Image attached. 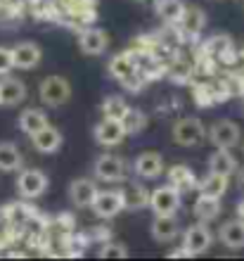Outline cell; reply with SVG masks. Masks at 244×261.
<instances>
[{
    "instance_id": "1",
    "label": "cell",
    "mask_w": 244,
    "mask_h": 261,
    "mask_svg": "<svg viewBox=\"0 0 244 261\" xmlns=\"http://www.w3.org/2000/svg\"><path fill=\"white\" fill-rule=\"evenodd\" d=\"M109 74L116 81H121L130 93H138L143 88V79H140V67H138V57L133 53H121V55L112 57L109 62Z\"/></svg>"
},
{
    "instance_id": "2",
    "label": "cell",
    "mask_w": 244,
    "mask_h": 261,
    "mask_svg": "<svg viewBox=\"0 0 244 261\" xmlns=\"http://www.w3.org/2000/svg\"><path fill=\"white\" fill-rule=\"evenodd\" d=\"M38 95L48 107H62L64 102H69L71 97V83L64 79V76H45L41 81V88H38Z\"/></svg>"
},
{
    "instance_id": "3",
    "label": "cell",
    "mask_w": 244,
    "mask_h": 261,
    "mask_svg": "<svg viewBox=\"0 0 244 261\" xmlns=\"http://www.w3.org/2000/svg\"><path fill=\"white\" fill-rule=\"evenodd\" d=\"M171 136H173V140H176L178 145H183V147H197V145H202V140L206 138V128H204L202 119L183 117L173 124Z\"/></svg>"
},
{
    "instance_id": "4",
    "label": "cell",
    "mask_w": 244,
    "mask_h": 261,
    "mask_svg": "<svg viewBox=\"0 0 244 261\" xmlns=\"http://www.w3.org/2000/svg\"><path fill=\"white\" fill-rule=\"evenodd\" d=\"M17 190H19L21 197L26 199H36L41 197L45 190H48V176L38 169H24L17 178Z\"/></svg>"
},
{
    "instance_id": "5",
    "label": "cell",
    "mask_w": 244,
    "mask_h": 261,
    "mask_svg": "<svg viewBox=\"0 0 244 261\" xmlns=\"http://www.w3.org/2000/svg\"><path fill=\"white\" fill-rule=\"evenodd\" d=\"M149 206L154 214H176L180 209V190L171 186L156 188L154 193H149Z\"/></svg>"
},
{
    "instance_id": "6",
    "label": "cell",
    "mask_w": 244,
    "mask_h": 261,
    "mask_svg": "<svg viewBox=\"0 0 244 261\" xmlns=\"http://www.w3.org/2000/svg\"><path fill=\"white\" fill-rule=\"evenodd\" d=\"M126 209L121 197V190H102L93 199V212L100 219H114L116 214H121Z\"/></svg>"
},
{
    "instance_id": "7",
    "label": "cell",
    "mask_w": 244,
    "mask_h": 261,
    "mask_svg": "<svg viewBox=\"0 0 244 261\" xmlns=\"http://www.w3.org/2000/svg\"><path fill=\"white\" fill-rule=\"evenodd\" d=\"M211 240H213V235H211L209 228L204 223H195V226H190L185 230L183 247L187 252V256H197V254H204L211 247Z\"/></svg>"
},
{
    "instance_id": "8",
    "label": "cell",
    "mask_w": 244,
    "mask_h": 261,
    "mask_svg": "<svg viewBox=\"0 0 244 261\" xmlns=\"http://www.w3.org/2000/svg\"><path fill=\"white\" fill-rule=\"evenodd\" d=\"M204 53H206V57L218 60V62H235L239 57V53L232 45V38L225 34L211 36L209 41L204 43Z\"/></svg>"
},
{
    "instance_id": "9",
    "label": "cell",
    "mask_w": 244,
    "mask_h": 261,
    "mask_svg": "<svg viewBox=\"0 0 244 261\" xmlns=\"http://www.w3.org/2000/svg\"><path fill=\"white\" fill-rule=\"evenodd\" d=\"M239 126L235 124V121H230V119H221V121H216V124L211 126L209 130V140L216 147H225V150H232L235 145L239 143Z\"/></svg>"
},
{
    "instance_id": "10",
    "label": "cell",
    "mask_w": 244,
    "mask_h": 261,
    "mask_svg": "<svg viewBox=\"0 0 244 261\" xmlns=\"http://www.w3.org/2000/svg\"><path fill=\"white\" fill-rule=\"evenodd\" d=\"M95 176L104 183H116L126 178V162L116 154H102L95 162Z\"/></svg>"
},
{
    "instance_id": "11",
    "label": "cell",
    "mask_w": 244,
    "mask_h": 261,
    "mask_svg": "<svg viewBox=\"0 0 244 261\" xmlns=\"http://www.w3.org/2000/svg\"><path fill=\"white\" fill-rule=\"evenodd\" d=\"M123 138H126V128L116 119H102L95 126V140L102 147H114V145L121 143Z\"/></svg>"
},
{
    "instance_id": "12",
    "label": "cell",
    "mask_w": 244,
    "mask_h": 261,
    "mask_svg": "<svg viewBox=\"0 0 244 261\" xmlns=\"http://www.w3.org/2000/svg\"><path fill=\"white\" fill-rule=\"evenodd\" d=\"M133 171L140 176V178H159L164 173V157L159 152H143L138 154L135 162H133Z\"/></svg>"
},
{
    "instance_id": "13",
    "label": "cell",
    "mask_w": 244,
    "mask_h": 261,
    "mask_svg": "<svg viewBox=\"0 0 244 261\" xmlns=\"http://www.w3.org/2000/svg\"><path fill=\"white\" fill-rule=\"evenodd\" d=\"M78 45L86 55H102L109 45V36L107 31H102L97 27H88L83 29L81 36H78Z\"/></svg>"
},
{
    "instance_id": "14",
    "label": "cell",
    "mask_w": 244,
    "mask_h": 261,
    "mask_svg": "<svg viewBox=\"0 0 244 261\" xmlns=\"http://www.w3.org/2000/svg\"><path fill=\"white\" fill-rule=\"evenodd\" d=\"M26 97V86L14 76H0V107H14Z\"/></svg>"
},
{
    "instance_id": "15",
    "label": "cell",
    "mask_w": 244,
    "mask_h": 261,
    "mask_svg": "<svg viewBox=\"0 0 244 261\" xmlns=\"http://www.w3.org/2000/svg\"><path fill=\"white\" fill-rule=\"evenodd\" d=\"M41 48L31 41H24V43H17L12 48V60H14V67L17 69H34L41 64Z\"/></svg>"
},
{
    "instance_id": "16",
    "label": "cell",
    "mask_w": 244,
    "mask_h": 261,
    "mask_svg": "<svg viewBox=\"0 0 244 261\" xmlns=\"http://www.w3.org/2000/svg\"><path fill=\"white\" fill-rule=\"evenodd\" d=\"M97 193H100V190H97L95 180H90V178H76L74 183L69 186V199H71L78 209L93 206V199H95Z\"/></svg>"
},
{
    "instance_id": "17",
    "label": "cell",
    "mask_w": 244,
    "mask_h": 261,
    "mask_svg": "<svg viewBox=\"0 0 244 261\" xmlns=\"http://www.w3.org/2000/svg\"><path fill=\"white\" fill-rule=\"evenodd\" d=\"M31 145L36 147V152H41V154H52L62 147V133L55 126H43L38 133L31 136Z\"/></svg>"
},
{
    "instance_id": "18",
    "label": "cell",
    "mask_w": 244,
    "mask_h": 261,
    "mask_svg": "<svg viewBox=\"0 0 244 261\" xmlns=\"http://www.w3.org/2000/svg\"><path fill=\"white\" fill-rule=\"evenodd\" d=\"M218 240L230 249H242L244 247V219L225 221L221 230H218Z\"/></svg>"
},
{
    "instance_id": "19",
    "label": "cell",
    "mask_w": 244,
    "mask_h": 261,
    "mask_svg": "<svg viewBox=\"0 0 244 261\" xmlns=\"http://www.w3.org/2000/svg\"><path fill=\"white\" fill-rule=\"evenodd\" d=\"M178 235V221L176 214H156L152 221V238L156 242H171Z\"/></svg>"
},
{
    "instance_id": "20",
    "label": "cell",
    "mask_w": 244,
    "mask_h": 261,
    "mask_svg": "<svg viewBox=\"0 0 244 261\" xmlns=\"http://www.w3.org/2000/svg\"><path fill=\"white\" fill-rule=\"evenodd\" d=\"M178 24H180V31L185 36H199L206 27V14H204L202 7H185Z\"/></svg>"
},
{
    "instance_id": "21",
    "label": "cell",
    "mask_w": 244,
    "mask_h": 261,
    "mask_svg": "<svg viewBox=\"0 0 244 261\" xmlns=\"http://www.w3.org/2000/svg\"><path fill=\"white\" fill-rule=\"evenodd\" d=\"M169 183L176 190H180V193H187V190H192V188H197V176L195 171H192L190 166H185V164H173L169 169Z\"/></svg>"
},
{
    "instance_id": "22",
    "label": "cell",
    "mask_w": 244,
    "mask_h": 261,
    "mask_svg": "<svg viewBox=\"0 0 244 261\" xmlns=\"http://www.w3.org/2000/svg\"><path fill=\"white\" fill-rule=\"evenodd\" d=\"M121 197L126 209H145V206H149V193L147 188L140 186V183H126L121 188Z\"/></svg>"
},
{
    "instance_id": "23",
    "label": "cell",
    "mask_w": 244,
    "mask_h": 261,
    "mask_svg": "<svg viewBox=\"0 0 244 261\" xmlns=\"http://www.w3.org/2000/svg\"><path fill=\"white\" fill-rule=\"evenodd\" d=\"M209 171L223 173V176H228V178H230L232 173L237 171V159L230 154V150H225V147H218V150L209 157Z\"/></svg>"
},
{
    "instance_id": "24",
    "label": "cell",
    "mask_w": 244,
    "mask_h": 261,
    "mask_svg": "<svg viewBox=\"0 0 244 261\" xmlns=\"http://www.w3.org/2000/svg\"><path fill=\"white\" fill-rule=\"evenodd\" d=\"M197 190H199V195L223 197V195L228 193V176H223V173H213V171H209V176H206V178L197 183Z\"/></svg>"
},
{
    "instance_id": "25",
    "label": "cell",
    "mask_w": 244,
    "mask_h": 261,
    "mask_svg": "<svg viewBox=\"0 0 244 261\" xmlns=\"http://www.w3.org/2000/svg\"><path fill=\"white\" fill-rule=\"evenodd\" d=\"M43 126H48V117H45V112L36 110V107H29V110L21 112V117H19V128L24 130L29 138L34 136V133H38Z\"/></svg>"
},
{
    "instance_id": "26",
    "label": "cell",
    "mask_w": 244,
    "mask_h": 261,
    "mask_svg": "<svg viewBox=\"0 0 244 261\" xmlns=\"http://www.w3.org/2000/svg\"><path fill=\"white\" fill-rule=\"evenodd\" d=\"M195 216L199 221H213L221 214V197H211V195H199L195 202Z\"/></svg>"
},
{
    "instance_id": "27",
    "label": "cell",
    "mask_w": 244,
    "mask_h": 261,
    "mask_svg": "<svg viewBox=\"0 0 244 261\" xmlns=\"http://www.w3.org/2000/svg\"><path fill=\"white\" fill-rule=\"evenodd\" d=\"M185 7L187 5H185L183 0H156V14L164 21H169V24H178L180 21Z\"/></svg>"
},
{
    "instance_id": "28",
    "label": "cell",
    "mask_w": 244,
    "mask_h": 261,
    "mask_svg": "<svg viewBox=\"0 0 244 261\" xmlns=\"http://www.w3.org/2000/svg\"><path fill=\"white\" fill-rule=\"evenodd\" d=\"M24 159L12 143H0V171H19Z\"/></svg>"
},
{
    "instance_id": "29",
    "label": "cell",
    "mask_w": 244,
    "mask_h": 261,
    "mask_svg": "<svg viewBox=\"0 0 244 261\" xmlns=\"http://www.w3.org/2000/svg\"><path fill=\"white\" fill-rule=\"evenodd\" d=\"M100 112H102V119H116V121H121L126 117V112H128V102L121 95H109L102 100Z\"/></svg>"
},
{
    "instance_id": "30",
    "label": "cell",
    "mask_w": 244,
    "mask_h": 261,
    "mask_svg": "<svg viewBox=\"0 0 244 261\" xmlns=\"http://www.w3.org/2000/svg\"><path fill=\"white\" fill-rule=\"evenodd\" d=\"M121 124H123V128H126V136H138V133H143L145 126H147V117H145V112L128 107L126 117L121 119Z\"/></svg>"
},
{
    "instance_id": "31",
    "label": "cell",
    "mask_w": 244,
    "mask_h": 261,
    "mask_svg": "<svg viewBox=\"0 0 244 261\" xmlns=\"http://www.w3.org/2000/svg\"><path fill=\"white\" fill-rule=\"evenodd\" d=\"M5 219L10 221V223H24V221H29V216L34 214V209L29 204H24V202H12L10 206H5Z\"/></svg>"
},
{
    "instance_id": "32",
    "label": "cell",
    "mask_w": 244,
    "mask_h": 261,
    "mask_svg": "<svg viewBox=\"0 0 244 261\" xmlns=\"http://www.w3.org/2000/svg\"><path fill=\"white\" fill-rule=\"evenodd\" d=\"M126 256H128L126 245H121L116 240H107L100 249V259H126Z\"/></svg>"
},
{
    "instance_id": "33",
    "label": "cell",
    "mask_w": 244,
    "mask_h": 261,
    "mask_svg": "<svg viewBox=\"0 0 244 261\" xmlns=\"http://www.w3.org/2000/svg\"><path fill=\"white\" fill-rule=\"evenodd\" d=\"M14 69V60H12V48H3L0 45V76L10 74Z\"/></svg>"
},
{
    "instance_id": "34",
    "label": "cell",
    "mask_w": 244,
    "mask_h": 261,
    "mask_svg": "<svg viewBox=\"0 0 244 261\" xmlns=\"http://www.w3.org/2000/svg\"><path fill=\"white\" fill-rule=\"evenodd\" d=\"M171 76L176 79V81H187L192 76V67L187 62H173L171 67Z\"/></svg>"
},
{
    "instance_id": "35",
    "label": "cell",
    "mask_w": 244,
    "mask_h": 261,
    "mask_svg": "<svg viewBox=\"0 0 244 261\" xmlns=\"http://www.w3.org/2000/svg\"><path fill=\"white\" fill-rule=\"evenodd\" d=\"M228 90H230V95H244V74L232 76L228 81Z\"/></svg>"
},
{
    "instance_id": "36",
    "label": "cell",
    "mask_w": 244,
    "mask_h": 261,
    "mask_svg": "<svg viewBox=\"0 0 244 261\" xmlns=\"http://www.w3.org/2000/svg\"><path fill=\"white\" fill-rule=\"evenodd\" d=\"M237 216H239V219H244V199L237 204Z\"/></svg>"
},
{
    "instance_id": "37",
    "label": "cell",
    "mask_w": 244,
    "mask_h": 261,
    "mask_svg": "<svg viewBox=\"0 0 244 261\" xmlns=\"http://www.w3.org/2000/svg\"><path fill=\"white\" fill-rule=\"evenodd\" d=\"M239 183H242V188H244V171H242V176H239Z\"/></svg>"
},
{
    "instance_id": "38",
    "label": "cell",
    "mask_w": 244,
    "mask_h": 261,
    "mask_svg": "<svg viewBox=\"0 0 244 261\" xmlns=\"http://www.w3.org/2000/svg\"><path fill=\"white\" fill-rule=\"evenodd\" d=\"M242 114H244V100H242Z\"/></svg>"
},
{
    "instance_id": "39",
    "label": "cell",
    "mask_w": 244,
    "mask_h": 261,
    "mask_svg": "<svg viewBox=\"0 0 244 261\" xmlns=\"http://www.w3.org/2000/svg\"><path fill=\"white\" fill-rule=\"evenodd\" d=\"M140 3H145V0H140Z\"/></svg>"
}]
</instances>
